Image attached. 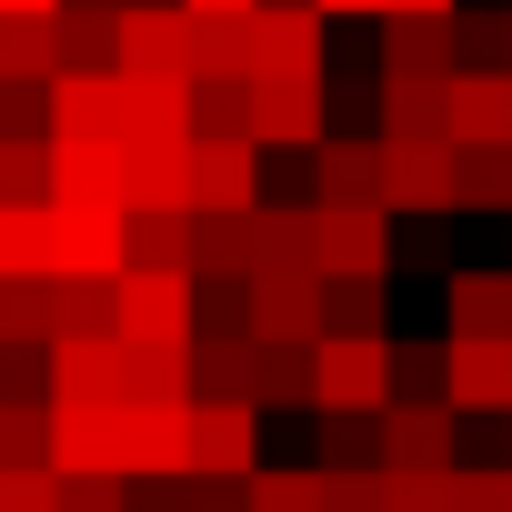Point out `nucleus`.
<instances>
[{
    "instance_id": "19",
    "label": "nucleus",
    "mask_w": 512,
    "mask_h": 512,
    "mask_svg": "<svg viewBox=\"0 0 512 512\" xmlns=\"http://www.w3.org/2000/svg\"><path fill=\"white\" fill-rule=\"evenodd\" d=\"M312 191H322V201H352V211L382 201V141H332V131H322V141H312ZM382 211H392V201H382Z\"/></svg>"
},
{
    "instance_id": "18",
    "label": "nucleus",
    "mask_w": 512,
    "mask_h": 512,
    "mask_svg": "<svg viewBox=\"0 0 512 512\" xmlns=\"http://www.w3.org/2000/svg\"><path fill=\"white\" fill-rule=\"evenodd\" d=\"M452 442V402H382V462L392 472H442Z\"/></svg>"
},
{
    "instance_id": "4",
    "label": "nucleus",
    "mask_w": 512,
    "mask_h": 512,
    "mask_svg": "<svg viewBox=\"0 0 512 512\" xmlns=\"http://www.w3.org/2000/svg\"><path fill=\"white\" fill-rule=\"evenodd\" d=\"M332 332V282L322 272H251V342L312 352Z\"/></svg>"
},
{
    "instance_id": "2",
    "label": "nucleus",
    "mask_w": 512,
    "mask_h": 512,
    "mask_svg": "<svg viewBox=\"0 0 512 512\" xmlns=\"http://www.w3.org/2000/svg\"><path fill=\"white\" fill-rule=\"evenodd\" d=\"M392 342L382 332H322L312 342V402L322 412H382L392 402Z\"/></svg>"
},
{
    "instance_id": "20",
    "label": "nucleus",
    "mask_w": 512,
    "mask_h": 512,
    "mask_svg": "<svg viewBox=\"0 0 512 512\" xmlns=\"http://www.w3.org/2000/svg\"><path fill=\"white\" fill-rule=\"evenodd\" d=\"M51 201H121V141H51Z\"/></svg>"
},
{
    "instance_id": "32",
    "label": "nucleus",
    "mask_w": 512,
    "mask_h": 512,
    "mask_svg": "<svg viewBox=\"0 0 512 512\" xmlns=\"http://www.w3.org/2000/svg\"><path fill=\"white\" fill-rule=\"evenodd\" d=\"M251 512H332L322 472H251Z\"/></svg>"
},
{
    "instance_id": "9",
    "label": "nucleus",
    "mask_w": 512,
    "mask_h": 512,
    "mask_svg": "<svg viewBox=\"0 0 512 512\" xmlns=\"http://www.w3.org/2000/svg\"><path fill=\"white\" fill-rule=\"evenodd\" d=\"M251 201H262V141L191 131V211H251Z\"/></svg>"
},
{
    "instance_id": "39",
    "label": "nucleus",
    "mask_w": 512,
    "mask_h": 512,
    "mask_svg": "<svg viewBox=\"0 0 512 512\" xmlns=\"http://www.w3.org/2000/svg\"><path fill=\"white\" fill-rule=\"evenodd\" d=\"M322 11H392V0H322Z\"/></svg>"
},
{
    "instance_id": "1",
    "label": "nucleus",
    "mask_w": 512,
    "mask_h": 512,
    "mask_svg": "<svg viewBox=\"0 0 512 512\" xmlns=\"http://www.w3.org/2000/svg\"><path fill=\"white\" fill-rule=\"evenodd\" d=\"M131 211L121 201H51V282H121Z\"/></svg>"
},
{
    "instance_id": "24",
    "label": "nucleus",
    "mask_w": 512,
    "mask_h": 512,
    "mask_svg": "<svg viewBox=\"0 0 512 512\" xmlns=\"http://www.w3.org/2000/svg\"><path fill=\"white\" fill-rule=\"evenodd\" d=\"M452 81V71H442ZM442 81L432 71H382V141H442Z\"/></svg>"
},
{
    "instance_id": "34",
    "label": "nucleus",
    "mask_w": 512,
    "mask_h": 512,
    "mask_svg": "<svg viewBox=\"0 0 512 512\" xmlns=\"http://www.w3.org/2000/svg\"><path fill=\"white\" fill-rule=\"evenodd\" d=\"M0 512H61V472L51 462H0Z\"/></svg>"
},
{
    "instance_id": "25",
    "label": "nucleus",
    "mask_w": 512,
    "mask_h": 512,
    "mask_svg": "<svg viewBox=\"0 0 512 512\" xmlns=\"http://www.w3.org/2000/svg\"><path fill=\"white\" fill-rule=\"evenodd\" d=\"M191 81H251V11H191Z\"/></svg>"
},
{
    "instance_id": "12",
    "label": "nucleus",
    "mask_w": 512,
    "mask_h": 512,
    "mask_svg": "<svg viewBox=\"0 0 512 512\" xmlns=\"http://www.w3.org/2000/svg\"><path fill=\"white\" fill-rule=\"evenodd\" d=\"M442 141L452 151H512V71H452L442 81Z\"/></svg>"
},
{
    "instance_id": "7",
    "label": "nucleus",
    "mask_w": 512,
    "mask_h": 512,
    "mask_svg": "<svg viewBox=\"0 0 512 512\" xmlns=\"http://www.w3.org/2000/svg\"><path fill=\"white\" fill-rule=\"evenodd\" d=\"M191 302H201L191 272H121L111 282V332L121 342H191V322H201Z\"/></svg>"
},
{
    "instance_id": "28",
    "label": "nucleus",
    "mask_w": 512,
    "mask_h": 512,
    "mask_svg": "<svg viewBox=\"0 0 512 512\" xmlns=\"http://www.w3.org/2000/svg\"><path fill=\"white\" fill-rule=\"evenodd\" d=\"M121 141H191V81H131V131Z\"/></svg>"
},
{
    "instance_id": "26",
    "label": "nucleus",
    "mask_w": 512,
    "mask_h": 512,
    "mask_svg": "<svg viewBox=\"0 0 512 512\" xmlns=\"http://www.w3.org/2000/svg\"><path fill=\"white\" fill-rule=\"evenodd\" d=\"M452 332L512 342V272H462V282H452Z\"/></svg>"
},
{
    "instance_id": "17",
    "label": "nucleus",
    "mask_w": 512,
    "mask_h": 512,
    "mask_svg": "<svg viewBox=\"0 0 512 512\" xmlns=\"http://www.w3.org/2000/svg\"><path fill=\"white\" fill-rule=\"evenodd\" d=\"M251 141L262 151H312L322 141V81H251Z\"/></svg>"
},
{
    "instance_id": "36",
    "label": "nucleus",
    "mask_w": 512,
    "mask_h": 512,
    "mask_svg": "<svg viewBox=\"0 0 512 512\" xmlns=\"http://www.w3.org/2000/svg\"><path fill=\"white\" fill-rule=\"evenodd\" d=\"M372 292H382V282H332V312H342L332 332H382V312H372Z\"/></svg>"
},
{
    "instance_id": "14",
    "label": "nucleus",
    "mask_w": 512,
    "mask_h": 512,
    "mask_svg": "<svg viewBox=\"0 0 512 512\" xmlns=\"http://www.w3.org/2000/svg\"><path fill=\"white\" fill-rule=\"evenodd\" d=\"M51 472H121V402H51Z\"/></svg>"
},
{
    "instance_id": "15",
    "label": "nucleus",
    "mask_w": 512,
    "mask_h": 512,
    "mask_svg": "<svg viewBox=\"0 0 512 512\" xmlns=\"http://www.w3.org/2000/svg\"><path fill=\"white\" fill-rule=\"evenodd\" d=\"M442 402H452V412H512V342L452 332V352H442Z\"/></svg>"
},
{
    "instance_id": "8",
    "label": "nucleus",
    "mask_w": 512,
    "mask_h": 512,
    "mask_svg": "<svg viewBox=\"0 0 512 512\" xmlns=\"http://www.w3.org/2000/svg\"><path fill=\"white\" fill-rule=\"evenodd\" d=\"M121 71L131 81H191V11L181 0H121Z\"/></svg>"
},
{
    "instance_id": "30",
    "label": "nucleus",
    "mask_w": 512,
    "mask_h": 512,
    "mask_svg": "<svg viewBox=\"0 0 512 512\" xmlns=\"http://www.w3.org/2000/svg\"><path fill=\"white\" fill-rule=\"evenodd\" d=\"M51 332H61L51 282H0V342H51Z\"/></svg>"
},
{
    "instance_id": "13",
    "label": "nucleus",
    "mask_w": 512,
    "mask_h": 512,
    "mask_svg": "<svg viewBox=\"0 0 512 512\" xmlns=\"http://www.w3.org/2000/svg\"><path fill=\"white\" fill-rule=\"evenodd\" d=\"M121 472L191 482V402H121Z\"/></svg>"
},
{
    "instance_id": "3",
    "label": "nucleus",
    "mask_w": 512,
    "mask_h": 512,
    "mask_svg": "<svg viewBox=\"0 0 512 512\" xmlns=\"http://www.w3.org/2000/svg\"><path fill=\"white\" fill-rule=\"evenodd\" d=\"M312 272L322 282H382L392 272V211L382 201H312Z\"/></svg>"
},
{
    "instance_id": "37",
    "label": "nucleus",
    "mask_w": 512,
    "mask_h": 512,
    "mask_svg": "<svg viewBox=\"0 0 512 512\" xmlns=\"http://www.w3.org/2000/svg\"><path fill=\"white\" fill-rule=\"evenodd\" d=\"M181 11H201V21H221V11H251V0H181Z\"/></svg>"
},
{
    "instance_id": "23",
    "label": "nucleus",
    "mask_w": 512,
    "mask_h": 512,
    "mask_svg": "<svg viewBox=\"0 0 512 512\" xmlns=\"http://www.w3.org/2000/svg\"><path fill=\"white\" fill-rule=\"evenodd\" d=\"M0 282H51V201H0Z\"/></svg>"
},
{
    "instance_id": "38",
    "label": "nucleus",
    "mask_w": 512,
    "mask_h": 512,
    "mask_svg": "<svg viewBox=\"0 0 512 512\" xmlns=\"http://www.w3.org/2000/svg\"><path fill=\"white\" fill-rule=\"evenodd\" d=\"M392 11H422V21H452V0H392Z\"/></svg>"
},
{
    "instance_id": "27",
    "label": "nucleus",
    "mask_w": 512,
    "mask_h": 512,
    "mask_svg": "<svg viewBox=\"0 0 512 512\" xmlns=\"http://www.w3.org/2000/svg\"><path fill=\"white\" fill-rule=\"evenodd\" d=\"M201 211H131V272H191Z\"/></svg>"
},
{
    "instance_id": "5",
    "label": "nucleus",
    "mask_w": 512,
    "mask_h": 512,
    "mask_svg": "<svg viewBox=\"0 0 512 512\" xmlns=\"http://www.w3.org/2000/svg\"><path fill=\"white\" fill-rule=\"evenodd\" d=\"M322 0H251V81H322Z\"/></svg>"
},
{
    "instance_id": "29",
    "label": "nucleus",
    "mask_w": 512,
    "mask_h": 512,
    "mask_svg": "<svg viewBox=\"0 0 512 512\" xmlns=\"http://www.w3.org/2000/svg\"><path fill=\"white\" fill-rule=\"evenodd\" d=\"M392 71H452V21H422V11H392Z\"/></svg>"
},
{
    "instance_id": "10",
    "label": "nucleus",
    "mask_w": 512,
    "mask_h": 512,
    "mask_svg": "<svg viewBox=\"0 0 512 512\" xmlns=\"http://www.w3.org/2000/svg\"><path fill=\"white\" fill-rule=\"evenodd\" d=\"M131 81L121 71H51V141H121Z\"/></svg>"
},
{
    "instance_id": "31",
    "label": "nucleus",
    "mask_w": 512,
    "mask_h": 512,
    "mask_svg": "<svg viewBox=\"0 0 512 512\" xmlns=\"http://www.w3.org/2000/svg\"><path fill=\"white\" fill-rule=\"evenodd\" d=\"M452 201H502L512 211V151H452Z\"/></svg>"
},
{
    "instance_id": "6",
    "label": "nucleus",
    "mask_w": 512,
    "mask_h": 512,
    "mask_svg": "<svg viewBox=\"0 0 512 512\" xmlns=\"http://www.w3.org/2000/svg\"><path fill=\"white\" fill-rule=\"evenodd\" d=\"M191 472H211V482L262 472V412L241 392H191Z\"/></svg>"
},
{
    "instance_id": "22",
    "label": "nucleus",
    "mask_w": 512,
    "mask_h": 512,
    "mask_svg": "<svg viewBox=\"0 0 512 512\" xmlns=\"http://www.w3.org/2000/svg\"><path fill=\"white\" fill-rule=\"evenodd\" d=\"M61 71H121V11L111 0H61Z\"/></svg>"
},
{
    "instance_id": "21",
    "label": "nucleus",
    "mask_w": 512,
    "mask_h": 512,
    "mask_svg": "<svg viewBox=\"0 0 512 512\" xmlns=\"http://www.w3.org/2000/svg\"><path fill=\"white\" fill-rule=\"evenodd\" d=\"M61 71V11H0V81H51Z\"/></svg>"
},
{
    "instance_id": "35",
    "label": "nucleus",
    "mask_w": 512,
    "mask_h": 512,
    "mask_svg": "<svg viewBox=\"0 0 512 512\" xmlns=\"http://www.w3.org/2000/svg\"><path fill=\"white\" fill-rule=\"evenodd\" d=\"M131 472H61V512H121Z\"/></svg>"
},
{
    "instance_id": "40",
    "label": "nucleus",
    "mask_w": 512,
    "mask_h": 512,
    "mask_svg": "<svg viewBox=\"0 0 512 512\" xmlns=\"http://www.w3.org/2000/svg\"><path fill=\"white\" fill-rule=\"evenodd\" d=\"M0 11H61V0H0Z\"/></svg>"
},
{
    "instance_id": "33",
    "label": "nucleus",
    "mask_w": 512,
    "mask_h": 512,
    "mask_svg": "<svg viewBox=\"0 0 512 512\" xmlns=\"http://www.w3.org/2000/svg\"><path fill=\"white\" fill-rule=\"evenodd\" d=\"M0 201H51V141H0Z\"/></svg>"
},
{
    "instance_id": "11",
    "label": "nucleus",
    "mask_w": 512,
    "mask_h": 512,
    "mask_svg": "<svg viewBox=\"0 0 512 512\" xmlns=\"http://www.w3.org/2000/svg\"><path fill=\"white\" fill-rule=\"evenodd\" d=\"M51 402H131V342L121 332H61L51 342Z\"/></svg>"
},
{
    "instance_id": "16",
    "label": "nucleus",
    "mask_w": 512,
    "mask_h": 512,
    "mask_svg": "<svg viewBox=\"0 0 512 512\" xmlns=\"http://www.w3.org/2000/svg\"><path fill=\"white\" fill-rule=\"evenodd\" d=\"M382 201L392 211H452V141H382Z\"/></svg>"
}]
</instances>
